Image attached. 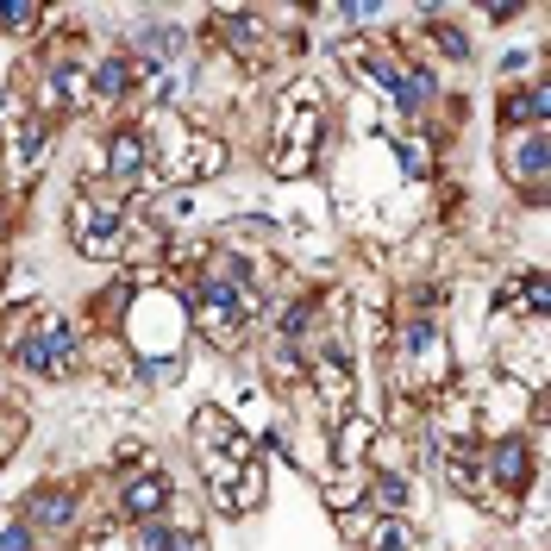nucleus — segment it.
<instances>
[{
    "instance_id": "nucleus-1",
    "label": "nucleus",
    "mask_w": 551,
    "mask_h": 551,
    "mask_svg": "<svg viewBox=\"0 0 551 551\" xmlns=\"http://www.w3.org/2000/svg\"><path fill=\"white\" fill-rule=\"evenodd\" d=\"M69 226H76V251L107 257V251H113V226H119V201H107V195H82L76 207H69Z\"/></svg>"
},
{
    "instance_id": "nucleus-2",
    "label": "nucleus",
    "mask_w": 551,
    "mask_h": 551,
    "mask_svg": "<svg viewBox=\"0 0 551 551\" xmlns=\"http://www.w3.org/2000/svg\"><path fill=\"white\" fill-rule=\"evenodd\" d=\"M13 357L38 376H57V370H69V357H76V339H69V326H51V332H32Z\"/></svg>"
},
{
    "instance_id": "nucleus-3",
    "label": "nucleus",
    "mask_w": 551,
    "mask_h": 551,
    "mask_svg": "<svg viewBox=\"0 0 551 551\" xmlns=\"http://www.w3.org/2000/svg\"><path fill=\"white\" fill-rule=\"evenodd\" d=\"M489 470H495V483L508 489V501H514L526 483H533V458H526V445H520V439H501V445L489 451Z\"/></svg>"
},
{
    "instance_id": "nucleus-4",
    "label": "nucleus",
    "mask_w": 551,
    "mask_h": 551,
    "mask_svg": "<svg viewBox=\"0 0 551 551\" xmlns=\"http://www.w3.org/2000/svg\"><path fill=\"white\" fill-rule=\"evenodd\" d=\"M314 382H320V401H326V407H345V395H351V364H345V351H320V357H314Z\"/></svg>"
},
{
    "instance_id": "nucleus-5",
    "label": "nucleus",
    "mask_w": 551,
    "mask_h": 551,
    "mask_svg": "<svg viewBox=\"0 0 551 551\" xmlns=\"http://www.w3.org/2000/svg\"><path fill=\"white\" fill-rule=\"evenodd\" d=\"M551 113V94H545V82H533V88H520V94H501V126H539V119Z\"/></svg>"
},
{
    "instance_id": "nucleus-6",
    "label": "nucleus",
    "mask_w": 551,
    "mask_h": 551,
    "mask_svg": "<svg viewBox=\"0 0 551 551\" xmlns=\"http://www.w3.org/2000/svg\"><path fill=\"white\" fill-rule=\"evenodd\" d=\"M26 520L44 526V533H57V526L76 520V501H69L63 489H38V495H32V508H26Z\"/></svg>"
},
{
    "instance_id": "nucleus-7",
    "label": "nucleus",
    "mask_w": 551,
    "mask_h": 551,
    "mask_svg": "<svg viewBox=\"0 0 551 551\" xmlns=\"http://www.w3.org/2000/svg\"><path fill=\"white\" fill-rule=\"evenodd\" d=\"M163 495H170V476H138V483L126 489V514H138V520H151V514L163 508Z\"/></svg>"
},
{
    "instance_id": "nucleus-8",
    "label": "nucleus",
    "mask_w": 551,
    "mask_h": 551,
    "mask_svg": "<svg viewBox=\"0 0 551 551\" xmlns=\"http://www.w3.org/2000/svg\"><path fill=\"white\" fill-rule=\"evenodd\" d=\"M107 170H113V176H138V170H145V138H138V132H119L113 151H107Z\"/></svg>"
},
{
    "instance_id": "nucleus-9",
    "label": "nucleus",
    "mask_w": 551,
    "mask_h": 551,
    "mask_svg": "<svg viewBox=\"0 0 551 551\" xmlns=\"http://www.w3.org/2000/svg\"><path fill=\"white\" fill-rule=\"evenodd\" d=\"M88 88L101 94V101H119V94L132 88V63H126V57H113V63H101V69H94V76H88Z\"/></svg>"
},
{
    "instance_id": "nucleus-10",
    "label": "nucleus",
    "mask_w": 551,
    "mask_h": 551,
    "mask_svg": "<svg viewBox=\"0 0 551 551\" xmlns=\"http://www.w3.org/2000/svg\"><path fill=\"white\" fill-rule=\"evenodd\" d=\"M514 170L533 182V201H539V176H545V132H533V138H526V145L514 151Z\"/></svg>"
},
{
    "instance_id": "nucleus-11",
    "label": "nucleus",
    "mask_w": 551,
    "mask_h": 551,
    "mask_svg": "<svg viewBox=\"0 0 551 551\" xmlns=\"http://www.w3.org/2000/svg\"><path fill=\"white\" fill-rule=\"evenodd\" d=\"M370 439H376L370 420H345V426H339V464H357V458L370 451Z\"/></svg>"
},
{
    "instance_id": "nucleus-12",
    "label": "nucleus",
    "mask_w": 551,
    "mask_h": 551,
    "mask_svg": "<svg viewBox=\"0 0 551 551\" xmlns=\"http://www.w3.org/2000/svg\"><path fill=\"white\" fill-rule=\"evenodd\" d=\"M370 489H376V508L382 514H401L407 508V483H401V476H376Z\"/></svg>"
},
{
    "instance_id": "nucleus-13",
    "label": "nucleus",
    "mask_w": 551,
    "mask_h": 551,
    "mask_svg": "<svg viewBox=\"0 0 551 551\" xmlns=\"http://www.w3.org/2000/svg\"><path fill=\"white\" fill-rule=\"evenodd\" d=\"M138 551H176V526L145 520V526H138Z\"/></svg>"
},
{
    "instance_id": "nucleus-14",
    "label": "nucleus",
    "mask_w": 551,
    "mask_h": 551,
    "mask_svg": "<svg viewBox=\"0 0 551 551\" xmlns=\"http://www.w3.org/2000/svg\"><path fill=\"white\" fill-rule=\"evenodd\" d=\"M57 88H63V107L88 101V76H82V69H57Z\"/></svg>"
},
{
    "instance_id": "nucleus-15",
    "label": "nucleus",
    "mask_w": 551,
    "mask_h": 551,
    "mask_svg": "<svg viewBox=\"0 0 551 551\" xmlns=\"http://www.w3.org/2000/svg\"><path fill=\"white\" fill-rule=\"evenodd\" d=\"M145 382H182V357H145Z\"/></svg>"
},
{
    "instance_id": "nucleus-16",
    "label": "nucleus",
    "mask_w": 551,
    "mask_h": 551,
    "mask_svg": "<svg viewBox=\"0 0 551 551\" xmlns=\"http://www.w3.org/2000/svg\"><path fill=\"white\" fill-rule=\"evenodd\" d=\"M376 551H407V539H401V526L389 520V526H376Z\"/></svg>"
},
{
    "instance_id": "nucleus-17",
    "label": "nucleus",
    "mask_w": 551,
    "mask_h": 551,
    "mask_svg": "<svg viewBox=\"0 0 551 551\" xmlns=\"http://www.w3.org/2000/svg\"><path fill=\"white\" fill-rule=\"evenodd\" d=\"M439 51L464 63V57H470V44H464V32H439Z\"/></svg>"
},
{
    "instance_id": "nucleus-18",
    "label": "nucleus",
    "mask_w": 551,
    "mask_h": 551,
    "mask_svg": "<svg viewBox=\"0 0 551 551\" xmlns=\"http://www.w3.org/2000/svg\"><path fill=\"white\" fill-rule=\"evenodd\" d=\"M38 7H0V26H32Z\"/></svg>"
},
{
    "instance_id": "nucleus-19",
    "label": "nucleus",
    "mask_w": 551,
    "mask_h": 551,
    "mask_svg": "<svg viewBox=\"0 0 551 551\" xmlns=\"http://www.w3.org/2000/svg\"><path fill=\"white\" fill-rule=\"evenodd\" d=\"M526 307H533V314H545V282H539V276H526Z\"/></svg>"
}]
</instances>
